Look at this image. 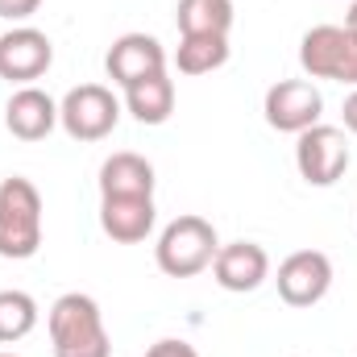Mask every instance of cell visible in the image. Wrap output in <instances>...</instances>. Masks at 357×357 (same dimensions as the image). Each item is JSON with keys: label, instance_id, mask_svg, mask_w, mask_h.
<instances>
[{"label": "cell", "instance_id": "cell-1", "mask_svg": "<svg viewBox=\"0 0 357 357\" xmlns=\"http://www.w3.org/2000/svg\"><path fill=\"white\" fill-rule=\"evenodd\" d=\"M46 328H50V345L54 357H108V328H104V312L100 303L84 295V291H67L50 303V316H46Z\"/></svg>", "mask_w": 357, "mask_h": 357}, {"label": "cell", "instance_id": "cell-2", "mask_svg": "<svg viewBox=\"0 0 357 357\" xmlns=\"http://www.w3.org/2000/svg\"><path fill=\"white\" fill-rule=\"evenodd\" d=\"M42 250V195L29 178L0 183V258L25 262Z\"/></svg>", "mask_w": 357, "mask_h": 357}, {"label": "cell", "instance_id": "cell-3", "mask_svg": "<svg viewBox=\"0 0 357 357\" xmlns=\"http://www.w3.org/2000/svg\"><path fill=\"white\" fill-rule=\"evenodd\" d=\"M220 250V237L212 229V220L187 212V216H175L162 233H158V245H154V262L162 274L171 278H195L212 266Z\"/></svg>", "mask_w": 357, "mask_h": 357}, {"label": "cell", "instance_id": "cell-4", "mask_svg": "<svg viewBox=\"0 0 357 357\" xmlns=\"http://www.w3.org/2000/svg\"><path fill=\"white\" fill-rule=\"evenodd\" d=\"M299 67L312 79L357 88V38L345 25H312L299 42Z\"/></svg>", "mask_w": 357, "mask_h": 357}, {"label": "cell", "instance_id": "cell-5", "mask_svg": "<svg viewBox=\"0 0 357 357\" xmlns=\"http://www.w3.org/2000/svg\"><path fill=\"white\" fill-rule=\"evenodd\" d=\"M121 121V100L104 84H79L59 100V125L75 142H104Z\"/></svg>", "mask_w": 357, "mask_h": 357}, {"label": "cell", "instance_id": "cell-6", "mask_svg": "<svg viewBox=\"0 0 357 357\" xmlns=\"http://www.w3.org/2000/svg\"><path fill=\"white\" fill-rule=\"evenodd\" d=\"M349 162H354L349 137L337 125L320 121V125H312L295 137V167H299V178L312 183V187H333L349 171Z\"/></svg>", "mask_w": 357, "mask_h": 357}, {"label": "cell", "instance_id": "cell-7", "mask_svg": "<svg viewBox=\"0 0 357 357\" xmlns=\"http://www.w3.org/2000/svg\"><path fill=\"white\" fill-rule=\"evenodd\" d=\"M262 112H266V125L278 133H303L312 125H320L324 116V96L312 79H278L266 88L262 100Z\"/></svg>", "mask_w": 357, "mask_h": 357}, {"label": "cell", "instance_id": "cell-8", "mask_svg": "<svg viewBox=\"0 0 357 357\" xmlns=\"http://www.w3.org/2000/svg\"><path fill=\"white\" fill-rule=\"evenodd\" d=\"M54 63V42L33 29V25H17L8 33H0V79L29 88L33 79H42Z\"/></svg>", "mask_w": 357, "mask_h": 357}, {"label": "cell", "instance_id": "cell-9", "mask_svg": "<svg viewBox=\"0 0 357 357\" xmlns=\"http://www.w3.org/2000/svg\"><path fill=\"white\" fill-rule=\"evenodd\" d=\"M278 295L291 307H312L328 295L333 287V258L320 250H295L291 258L278 262Z\"/></svg>", "mask_w": 357, "mask_h": 357}, {"label": "cell", "instance_id": "cell-10", "mask_svg": "<svg viewBox=\"0 0 357 357\" xmlns=\"http://www.w3.org/2000/svg\"><path fill=\"white\" fill-rule=\"evenodd\" d=\"M104 71L112 84L133 88V84L167 71V50L154 33H121L104 54Z\"/></svg>", "mask_w": 357, "mask_h": 357}, {"label": "cell", "instance_id": "cell-11", "mask_svg": "<svg viewBox=\"0 0 357 357\" xmlns=\"http://www.w3.org/2000/svg\"><path fill=\"white\" fill-rule=\"evenodd\" d=\"M212 278H216V287H225L233 295H250L270 278V254L258 241L220 245L216 258H212Z\"/></svg>", "mask_w": 357, "mask_h": 357}, {"label": "cell", "instance_id": "cell-12", "mask_svg": "<svg viewBox=\"0 0 357 357\" xmlns=\"http://www.w3.org/2000/svg\"><path fill=\"white\" fill-rule=\"evenodd\" d=\"M154 195H100V229L116 245H137L154 233Z\"/></svg>", "mask_w": 357, "mask_h": 357}, {"label": "cell", "instance_id": "cell-13", "mask_svg": "<svg viewBox=\"0 0 357 357\" xmlns=\"http://www.w3.org/2000/svg\"><path fill=\"white\" fill-rule=\"evenodd\" d=\"M4 125L21 142H42L59 125V104L42 88H33V84L29 88H17L8 96V104H4Z\"/></svg>", "mask_w": 357, "mask_h": 357}, {"label": "cell", "instance_id": "cell-14", "mask_svg": "<svg viewBox=\"0 0 357 357\" xmlns=\"http://www.w3.org/2000/svg\"><path fill=\"white\" fill-rule=\"evenodd\" d=\"M154 167L133 150H121L100 167V195H154Z\"/></svg>", "mask_w": 357, "mask_h": 357}, {"label": "cell", "instance_id": "cell-15", "mask_svg": "<svg viewBox=\"0 0 357 357\" xmlns=\"http://www.w3.org/2000/svg\"><path fill=\"white\" fill-rule=\"evenodd\" d=\"M125 108L142 125H167L175 112V79L162 71V75H150V79L125 88Z\"/></svg>", "mask_w": 357, "mask_h": 357}, {"label": "cell", "instance_id": "cell-16", "mask_svg": "<svg viewBox=\"0 0 357 357\" xmlns=\"http://www.w3.org/2000/svg\"><path fill=\"white\" fill-rule=\"evenodd\" d=\"M229 38L225 33H183L175 50V67L183 75H208L229 63Z\"/></svg>", "mask_w": 357, "mask_h": 357}, {"label": "cell", "instance_id": "cell-17", "mask_svg": "<svg viewBox=\"0 0 357 357\" xmlns=\"http://www.w3.org/2000/svg\"><path fill=\"white\" fill-rule=\"evenodd\" d=\"M178 33H225L233 29V0H178Z\"/></svg>", "mask_w": 357, "mask_h": 357}, {"label": "cell", "instance_id": "cell-18", "mask_svg": "<svg viewBox=\"0 0 357 357\" xmlns=\"http://www.w3.org/2000/svg\"><path fill=\"white\" fill-rule=\"evenodd\" d=\"M38 328V299L29 291H0V345H13Z\"/></svg>", "mask_w": 357, "mask_h": 357}, {"label": "cell", "instance_id": "cell-19", "mask_svg": "<svg viewBox=\"0 0 357 357\" xmlns=\"http://www.w3.org/2000/svg\"><path fill=\"white\" fill-rule=\"evenodd\" d=\"M42 8V0H0V17L4 21H29Z\"/></svg>", "mask_w": 357, "mask_h": 357}, {"label": "cell", "instance_id": "cell-20", "mask_svg": "<svg viewBox=\"0 0 357 357\" xmlns=\"http://www.w3.org/2000/svg\"><path fill=\"white\" fill-rule=\"evenodd\" d=\"M146 357H199V354H195V345H187V341H175V337H167V341L150 345V354H146Z\"/></svg>", "mask_w": 357, "mask_h": 357}, {"label": "cell", "instance_id": "cell-21", "mask_svg": "<svg viewBox=\"0 0 357 357\" xmlns=\"http://www.w3.org/2000/svg\"><path fill=\"white\" fill-rule=\"evenodd\" d=\"M341 112H345V129L357 137V88L345 96V108H341Z\"/></svg>", "mask_w": 357, "mask_h": 357}, {"label": "cell", "instance_id": "cell-22", "mask_svg": "<svg viewBox=\"0 0 357 357\" xmlns=\"http://www.w3.org/2000/svg\"><path fill=\"white\" fill-rule=\"evenodd\" d=\"M345 29H349V33L357 38V0L349 4V13H345Z\"/></svg>", "mask_w": 357, "mask_h": 357}, {"label": "cell", "instance_id": "cell-23", "mask_svg": "<svg viewBox=\"0 0 357 357\" xmlns=\"http://www.w3.org/2000/svg\"><path fill=\"white\" fill-rule=\"evenodd\" d=\"M0 357H17V354H0Z\"/></svg>", "mask_w": 357, "mask_h": 357}]
</instances>
